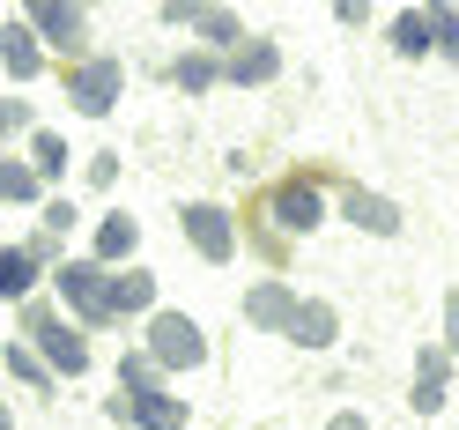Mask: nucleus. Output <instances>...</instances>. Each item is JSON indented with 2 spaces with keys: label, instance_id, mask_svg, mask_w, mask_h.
I'll return each instance as SVG.
<instances>
[{
  "label": "nucleus",
  "instance_id": "nucleus-10",
  "mask_svg": "<svg viewBox=\"0 0 459 430\" xmlns=\"http://www.w3.org/2000/svg\"><path fill=\"white\" fill-rule=\"evenodd\" d=\"M30 31H52V45L82 52V8H30Z\"/></svg>",
  "mask_w": 459,
  "mask_h": 430
},
{
  "label": "nucleus",
  "instance_id": "nucleus-20",
  "mask_svg": "<svg viewBox=\"0 0 459 430\" xmlns=\"http://www.w3.org/2000/svg\"><path fill=\"white\" fill-rule=\"evenodd\" d=\"M0 193H8V200H30V193H38V179H30L22 163H0Z\"/></svg>",
  "mask_w": 459,
  "mask_h": 430
},
{
  "label": "nucleus",
  "instance_id": "nucleus-5",
  "mask_svg": "<svg viewBox=\"0 0 459 430\" xmlns=\"http://www.w3.org/2000/svg\"><path fill=\"white\" fill-rule=\"evenodd\" d=\"M186 238L200 245V260H230V252H238V231H230V215L215 208V200H193V208H186Z\"/></svg>",
  "mask_w": 459,
  "mask_h": 430
},
{
  "label": "nucleus",
  "instance_id": "nucleus-13",
  "mask_svg": "<svg viewBox=\"0 0 459 430\" xmlns=\"http://www.w3.org/2000/svg\"><path fill=\"white\" fill-rule=\"evenodd\" d=\"M156 304V275H126V282H111V312H149Z\"/></svg>",
  "mask_w": 459,
  "mask_h": 430
},
{
  "label": "nucleus",
  "instance_id": "nucleus-2",
  "mask_svg": "<svg viewBox=\"0 0 459 430\" xmlns=\"http://www.w3.org/2000/svg\"><path fill=\"white\" fill-rule=\"evenodd\" d=\"M200 356H208V341H200V327L186 320V312H156V320H149V364L193 371Z\"/></svg>",
  "mask_w": 459,
  "mask_h": 430
},
{
  "label": "nucleus",
  "instance_id": "nucleus-4",
  "mask_svg": "<svg viewBox=\"0 0 459 430\" xmlns=\"http://www.w3.org/2000/svg\"><path fill=\"white\" fill-rule=\"evenodd\" d=\"M67 97H74V111H111V97H119V60H82V67H67Z\"/></svg>",
  "mask_w": 459,
  "mask_h": 430
},
{
  "label": "nucleus",
  "instance_id": "nucleus-17",
  "mask_svg": "<svg viewBox=\"0 0 459 430\" xmlns=\"http://www.w3.org/2000/svg\"><path fill=\"white\" fill-rule=\"evenodd\" d=\"M437 386H445V356H437V349H422V393H415V408H422V416H437V400H445Z\"/></svg>",
  "mask_w": 459,
  "mask_h": 430
},
{
  "label": "nucleus",
  "instance_id": "nucleus-21",
  "mask_svg": "<svg viewBox=\"0 0 459 430\" xmlns=\"http://www.w3.org/2000/svg\"><path fill=\"white\" fill-rule=\"evenodd\" d=\"M8 371H15V379H22V386H45V371L30 364V349H8Z\"/></svg>",
  "mask_w": 459,
  "mask_h": 430
},
{
  "label": "nucleus",
  "instance_id": "nucleus-8",
  "mask_svg": "<svg viewBox=\"0 0 459 430\" xmlns=\"http://www.w3.org/2000/svg\"><path fill=\"white\" fill-rule=\"evenodd\" d=\"M0 52H8V75H15V82H30V75H38V45H30V15H15L8 31H0Z\"/></svg>",
  "mask_w": 459,
  "mask_h": 430
},
{
  "label": "nucleus",
  "instance_id": "nucleus-1",
  "mask_svg": "<svg viewBox=\"0 0 459 430\" xmlns=\"http://www.w3.org/2000/svg\"><path fill=\"white\" fill-rule=\"evenodd\" d=\"M15 320H22V334H30V341H38V349H45L52 364H60V371H67V379H82V371H90V349H82V334H74L67 320H52V312H45V304H22V312H15Z\"/></svg>",
  "mask_w": 459,
  "mask_h": 430
},
{
  "label": "nucleus",
  "instance_id": "nucleus-24",
  "mask_svg": "<svg viewBox=\"0 0 459 430\" xmlns=\"http://www.w3.org/2000/svg\"><path fill=\"white\" fill-rule=\"evenodd\" d=\"M326 430H370V423H363V416H333Z\"/></svg>",
  "mask_w": 459,
  "mask_h": 430
},
{
  "label": "nucleus",
  "instance_id": "nucleus-19",
  "mask_svg": "<svg viewBox=\"0 0 459 430\" xmlns=\"http://www.w3.org/2000/svg\"><path fill=\"white\" fill-rule=\"evenodd\" d=\"M170 82H186V90H208V82H215V60H200V52H186V60L170 67Z\"/></svg>",
  "mask_w": 459,
  "mask_h": 430
},
{
  "label": "nucleus",
  "instance_id": "nucleus-23",
  "mask_svg": "<svg viewBox=\"0 0 459 430\" xmlns=\"http://www.w3.org/2000/svg\"><path fill=\"white\" fill-rule=\"evenodd\" d=\"M445 320H452V356H459V290L445 297Z\"/></svg>",
  "mask_w": 459,
  "mask_h": 430
},
{
  "label": "nucleus",
  "instance_id": "nucleus-9",
  "mask_svg": "<svg viewBox=\"0 0 459 430\" xmlns=\"http://www.w3.org/2000/svg\"><path fill=\"white\" fill-rule=\"evenodd\" d=\"M349 223H363L370 238H393V231H400V208L378 200V193H349Z\"/></svg>",
  "mask_w": 459,
  "mask_h": 430
},
{
  "label": "nucleus",
  "instance_id": "nucleus-15",
  "mask_svg": "<svg viewBox=\"0 0 459 430\" xmlns=\"http://www.w3.org/2000/svg\"><path fill=\"white\" fill-rule=\"evenodd\" d=\"M429 38H437V15H400L393 22V45L400 52H429Z\"/></svg>",
  "mask_w": 459,
  "mask_h": 430
},
{
  "label": "nucleus",
  "instance_id": "nucleus-18",
  "mask_svg": "<svg viewBox=\"0 0 459 430\" xmlns=\"http://www.w3.org/2000/svg\"><path fill=\"white\" fill-rule=\"evenodd\" d=\"M30 156H38L45 179H60V171H67V141H60V134H38V141H30Z\"/></svg>",
  "mask_w": 459,
  "mask_h": 430
},
{
  "label": "nucleus",
  "instance_id": "nucleus-12",
  "mask_svg": "<svg viewBox=\"0 0 459 430\" xmlns=\"http://www.w3.org/2000/svg\"><path fill=\"white\" fill-rule=\"evenodd\" d=\"M134 245H141L134 223H126V215H104V231H97V268H104V260H126Z\"/></svg>",
  "mask_w": 459,
  "mask_h": 430
},
{
  "label": "nucleus",
  "instance_id": "nucleus-7",
  "mask_svg": "<svg viewBox=\"0 0 459 430\" xmlns=\"http://www.w3.org/2000/svg\"><path fill=\"white\" fill-rule=\"evenodd\" d=\"M297 312H304V304L281 290V282H260V290L245 297V320H260V327H297Z\"/></svg>",
  "mask_w": 459,
  "mask_h": 430
},
{
  "label": "nucleus",
  "instance_id": "nucleus-14",
  "mask_svg": "<svg viewBox=\"0 0 459 430\" xmlns=\"http://www.w3.org/2000/svg\"><path fill=\"white\" fill-rule=\"evenodd\" d=\"M290 334L304 341V349H326V341H333V304H304Z\"/></svg>",
  "mask_w": 459,
  "mask_h": 430
},
{
  "label": "nucleus",
  "instance_id": "nucleus-16",
  "mask_svg": "<svg viewBox=\"0 0 459 430\" xmlns=\"http://www.w3.org/2000/svg\"><path fill=\"white\" fill-rule=\"evenodd\" d=\"M230 75H238V82H267V75H274V45H245V52H230Z\"/></svg>",
  "mask_w": 459,
  "mask_h": 430
},
{
  "label": "nucleus",
  "instance_id": "nucleus-6",
  "mask_svg": "<svg viewBox=\"0 0 459 430\" xmlns=\"http://www.w3.org/2000/svg\"><path fill=\"white\" fill-rule=\"evenodd\" d=\"M274 223H281V231H319V193H311L304 179L274 186Z\"/></svg>",
  "mask_w": 459,
  "mask_h": 430
},
{
  "label": "nucleus",
  "instance_id": "nucleus-11",
  "mask_svg": "<svg viewBox=\"0 0 459 430\" xmlns=\"http://www.w3.org/2000/svg\"><path fill=\"white\" fill-rule=\"evenodd\" d=\"M38 252H45V245H8V252H0V268H8L0 282H8V297H30V282H38Z\"/></svg>",
  "mask_w": 459,
  "mask_h": 430
},
{
  "label": "nucleus",
  "instance_id": "nucleus-22",
  "mask_svg": "<svg viewBox=\"0 0 459 430\" xmlns=\"http://www.w3.org/2000/svg\"><path fill=\"white\" fill-rule=\"evenodd\" d=\"M45 231H74V208H67V200H45Z\"/></svg>",
  "mask_w": 459,
  "mask_h": 430
},
{
  "label": "nucleus",
  "instance_id": "nucleus-3",
  "mask_svg": "<svg viewBox=\"0 0 459 430\" xmlns=\"http://www.w3.org/2000/svg\"><path fill=\"white\" fill-rule=\"evenodd\" d=\"M60 297H67L90 327L119 320V312H111V282H104V268H97V260H67V268H60Z\"/></svg>",
  "mask_w": 459,
  "mask_h": 430
}]
</instances>
